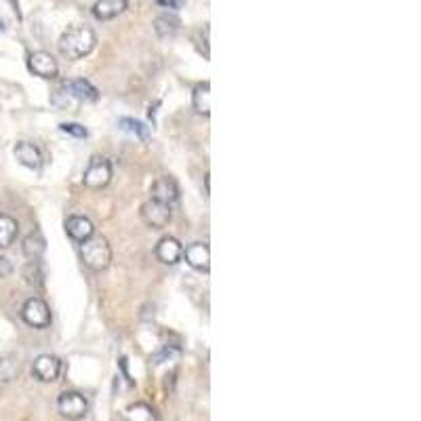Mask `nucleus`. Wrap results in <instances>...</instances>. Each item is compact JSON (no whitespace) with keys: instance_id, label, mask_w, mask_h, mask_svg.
Here are the masks:
<instances>
[{"instance_id":"obj_7","label":"nucleus","mask_w":421,"mask_h":421,"mask_svg":"<svg viewBox=\"0 0 421 421\" xmlns=\"http://www.w3.org/2000/svg\"><path fill=\"white\" fill-rule=\"evenodd\" d=\"M32 373L38 381L43 383H51L59 377L61 373V360L57 356H51V354H40L34 365H32Z\"/></svg>"},{"instance_id":"obj_8","label":"nucleus","mask_w":421,"mask_h":421,"mask_svg":"<svg viewBox=\"0 0 421 421\" xmlns=\"http://www.w3.org/2000/svg\"><path fill=\"white\" fill-rule=\"evenodd\" d=\"M28 66H30V70H32L36 76L47 78V80L55 78L57 72H59V66H57L55 57H53L51 53H47V51H36V53H32L30 59H28Z\"/></svg>"},{"instance_id":"obj_19","label":"nucleus","mask_w":421,"mask_h":421,"mask_svg":"<svg viewBox=\"0 0 421 421\" xmlns=\"http://www.w3.org/2000/svg\"><path fill=\"white\" fill-rule=\"evenodd\" d=\"M45 249H47V243L43 238L40 232H32L30 236L24 238V255L32 261H38L43 255H45Z\"/></svg>"},{"instance_id":"obj_6","label":"nucleus","mask_w":421,"mask_h":421,"mask_svg":"<svg viewBox=\"0 0 421 421\" xmlns=\"http://www.w3.org/2000/svg\"><path fill=\"white\" fill-rule=\"evenodd\" d=\"M141 217L144 222L150 226V228H156V230H162L169 226L171 222V206L164 204V202H158V200H148L144 206H141Z\"/></svg>"},{"instance_id":"obj_10","label":"nucleus","mask_w":421,"mask_h":421,"mask_svg":"<svg viewBox=\"0 0 421 421\" xmlns=\"http://www.w3.org/2000/svg\"><path fill=\"white\" fill-rule=\"evenodd\" d=\"M127 7H129V0H97L93 5V15H95V20L108 22V20H114L121 13H125Z\"/></svg>"},{"instance_id":"obj_21","label":"nucleus","mask_w":421,"mask_h":421,"mask_svg":"<svg viewBox=\"0 0 421 421\" xmlns=\"http://www.w3.org/2000/svg\"><path fill=\"white\" fill-rule=\"evenodd\" d=\"M118 127H121L125 133H129V135H133V137H137V139H141V141H146V139L150 137V129H148L144 123L135 121V118H121V121H118Z\"/></svg>"},{"instance_id":"obj_26","label":"nucleus","mask_w":421,"mask_h":421,"mask_svg":"<svg viewBox=\"0 0 421 421\" xmlns=\"http://www.w3.org/2000/svg\"><path fill=\"white\" fill-rule=\"evenodd\" d=\"M156 5H158V7H162V9L179 11V9L185 5V0H156Z\"/></svg>"},{"instance_id":"obj_22","label":"nucleus","mask_w":421,"mask_h":421,"mask_svg":"<svg viewBox=\"0 0 421 421\" xmlns=\"http://www.w3.org/2000/svg\"><path fill=\"white\" fill-rule=\"evenodd\" d=\"M125 417H127L129 421H156L154 411H152L148 404H144V402H137V404L129 406V411H127Z\"/></svg>"},{"instance_id":"obj_4","label":"nucleus","mask_w":421,"mask_h":421,"mask_svg":"<svg viewBox=\"0 0 421 421\" xmlns=\"http://www.w3.org/2000/svg\"><path fill=\"white\" fill-rule=\"evenodd\" d=\"M22 319L34 329H45L51 325V309L40 297H30L22 307Z\"/></svg>"},{"instance_id":"obj_24","label":"nucleus","mask_w":421,"mask_h":421,"mask_svg":"<svg viewBox=\"0 0 421 421\" xmlns=\"http://www.w3.org/2000/svg\"><path fill=\"white\" fill-rule=\"evenodd\" d=\"M59 131H61L63 135L78 137V139H84V137L89 135V131H86L82 125H78V123H61V125H59Z\"/></svg>"},{"instance_id":"obj_12","label":"nucleus","mask_w":421,"mask_h":421,"mask_svg":"<svg viewBox=\"0 0 421 421\" xmlns=\"http://www.w3.org/2000/svg\"><path fill=\"white\" fill-rule=\"evenodd\" d=\"M156 257H158L162 263H167V266H175V263H179V259L183 257V247L179 245L177 238L164 236V238L158 243V247H156Z\"/></svg>"},{"instance_id":"obj_1","label":"nucleus","mask_w":421,"mask_h":421,"mask_svg":"<svg viewBox=\"0 0 421 421\" xmlns=\"http://www.w3.org/2000/svg\"><path fill=\"white\" fill-rule=\"evenodd\" d=\"M95 45H97V36H95V32H93L91 28H86V26L68 28V30L61 34L59 43H57L59 53H61L63 57L72 59V61L86 57V55L95 49Z\"/></svg>"},{"instance_id":"obj_14","label":"nucleus","mask_w":421,"mask_h":421,"mask_svg":"<svg viewBox=\"0 0 421 421\" xmlns=\"http://www.w3.org/2000/svg\"><path fill=\"white\" fill-rule=\"evenodd\" d=\"M15 158H17L24 167H28V169H32V171H38V169L43 167V154H40V150H38L34 144H30V141H17V146H15Z\"/></svg>"},{"instance_id":"obj_23","label":"nucleus","mask_w":421,"mask_h":421,"mask_svg":"<svg viewBox=\"0 0 421 421\" xmlns=\"http://www.w3.org/2000/svg\"><path fill=\"white\" fill-rule=\"evenodd\" d=\"M24 276H26V280H28L30 284H34V286H43V282H45V280H43L45 274H43L38 261H30V263L24 268Z\"/></svg>"},{"instance_id":"obj_25","label":"nucleus","mask_w":421,"mask_h":421,"mask_svg":"<svg viewBox=\"0 0 421 421\" xmlns=\"http://www.w3.org/2000/svg\"><path fill=\"white\" fill-rule=\"evenodd\" d=\"M173 356H179V348H177V346H164V348L154 356V362H156V365H162V362L171 360Z\"/></svg>"},{"instance_id":"obj_15","label":"nucleus","mask_w":421,"mask_h":421,"mask_svg":"<svg viewBox=\"0 0 421 421\" xmlns=\"http://www.w3.org/2000/svg\"><path fill=\"white\" fill-rule=\"evenodd\" d=\"M66 232H68V236H70L72 240L84 243V240H89V238L93 236L95 228H93L91 220H86V217H82V215H74V217H70V220L66 222Z\"/></svg>"},{"instance_id":"obj_11","label":"nucleus","mask_w":421,"mask_h":421,"mask_svg":"<svg viewBox=\"0 0 421 421\" xmlns=\"http://www.w3.org/2000/svg\"><path fill=\"white\" fill-rule=\"evenodd\" d=\"M183 255H185V261H187L194 270H198V272H208V270H210V251H208V247H206L204 243H194V245H190V247L183 251Z\"/></svg>"},{"instance_id":"obj_18","label":"nucleus","mask_w":421,"mask_h":421,"mask_svg":"<svg viewBox=\"0 0 421 421\" xmlns=\"http://www.w3.org/2000/svg\"><path fill=\"white\" fill-rule=\"evenodd\" d=\"M20 224L11 215H0V249H9L17 238Z\"/></svg>"},{"instance_id":"obj_20","label":"nucleus","mask_w":421,"mask_h":421,"mask_svg":"<svg viewBox=\"0 0 421 421\" xmlns=\"http://www.w3.org/2000/svg\"><path fill=\"white\" fill-rule=\"evenodd\" d=\"M20 375V358L15 354L0 356V383H11Z\"/></svg>"},{"instance_id":"obj_9","label":"nucleus","mask_w":421,"mask_h":421,"mask_svg":"<svg viewBox=\"0 0 421 421\" xmlns=\"http://www.w3.org/2000/svg\"><path fill=\"white\" fill-rule=\"evenodd\" d=\"M152 200H158V202H164L169 206H173L177 200H179V187L175 183L173 177H160L152 183Z\"/></svg>"},{"instance_id":"obj_29","label":"nucleus","mask_w":421,"mask_h":421,"mask_svg":"<svg viewBox=\"0 0 421 421\" xmlns=\"http://www.w3.org/2000/svg\"><path fill=\"white\" fill-rule=\"evenodd\" d=\"M3 28H5V26H3V22H0V32H3Z\"/></svg>"},{"instance_id":"obj_2","label":"nucleus","mask_w":421,"mask_h":421,"mask_svg":"<svg viewBox=\"0 0 421 421\" xmlns=\"http://www.w3.org/2000/svg\"><path fill=\"white\" fill-rule=\"evenodd\" d=\"M80 255L84 266L93 272H101L112 263V249L103 236H91L89 240H84L80 247Z\"/></svg>"},{"instance_id":"obj_17","label":"nucleus","mask_w":421,"mask_h":421,"mask_svg":"<svg viewBox=\"0 0 421 421\" xmlns=\"http://www.w3.org/2000/svg\"><path fill=\"white\" fill-rule=\"evenodd\" d=\"M192 105L194 110L200 114V116H208L210 114V86L208 82H202L194 89L192 93Z\"/></svg>"},{"instance_id":"obj_13","label":"nucleus","mask_w":421,"mask_h":421,"mask_svg":"<svg viewBox=\"0 0 421 421\" xmlns=\"http://www.w3.org/2000/svg\"><path fill=\"white\" fill-rule=\"evenodd\" d=\"M76 101H97L99 91L84 78H74V80H66L61 84Z\"/></svg>"},{"instance_id":"obj_27","label":"nucleus","mask_w":421,"mask_h":421,"mask_svg":"<svg viewBox=\"0 0 421 421\" xmlns=\"http://www.w3.org/2000/svg\"><path fill=\"white\" fill-rule=\"evenodd\" d=\"M13 272V263L7 257H0V278H7Z\"/></svg>"},{"instance_id":"obj_16","label":"nucleus","mask_w":421,"mask_h":421,"mask_svg":"<svg viewBox=\"0 0 421 421\" xmlns=\"http://www.w3.org/2000/svg\"><path fill=\"white\" fill-rule=\"evenodd\" d=\"M179 28H181V22H179V17L173 15V13H162V15H158L156 22H154V32H156V36L162 38V40L175 38V36L179 34Z\"/></svg>"},{"instance_id":"obj_5","label":"nucleus","mask_w":421,"mask_h":421,"mask_svg":"<svg viewBox=\"0 0 421 421\" xmlns=\"http://www.w3.org/2000/svg\"><path fill=\"white\" fill-rule=\"evenodd\" d=\"M57 408L59 413L70 419V421H78L86 415L89 411V400L80 394V392H63L57 398Z\"/></svg>"},{"instance_id":"obj_3","label":"nucleus","mask_w":421,"mask_h":421,"mask_svg":"<svg viewBox=\"0 0 421 421\" xmlns=\"http://www.w3.org/2000/svg\"><path fill=\"white\" fill-rule=\"evenodd\" d=\"M112 179V164L103 156H93L84 171V185L91 190H101Z\"/></svg>"},{"instance_id":"obj_28","label":"nucleus","mask_w":421,"mask_h":421,"mask_svg":"<svg viewBox=\"0 0 421 421\" xmlns=\"http://www.w3.org/2000/svg\"><path fill=\"white\" fill-rule=\"evenodd\" d=\"M114 421H129V419H127L125 415H116V417H114Z\"/></svg>"}]
</instances>
